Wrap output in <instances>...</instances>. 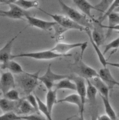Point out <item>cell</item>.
<instances>
[{"label": "cell", "mask_w": 119, "mask_h": 120, "mask_svg": "<svg viewBox=\"0 0 119 120\" xmlns=\"http://www.w3.org/2000/svg\"><path fill=\"white\" fill-rule=\"evenodd\" d=\"M87 46V43L85 42V44L81 47V54L79 58L76 60L74 64H71V70L75 73L76 75L81 76L85 79H91L99 75L98 72L96 70L91 68L85 62H83V53L85 51Z\"/></svg>", "instance_id": "cell-1"}, {"label": "cell", "mask_w": 119, "mask_h": 120, "mask_svg": "<svg viewBox=\"0 0 119 120\" xmlns=\"http://www.w3.org/2000/svg\"><path fill=\"white\" fill-rule=\"evenodd\" d=\"M60 6V8L63 10L64 13L66 14V15L71 19L72 21L78 23L79 25L85 27V28H88L91 30L93 29V21L89 19L88 18L84 15L79 13L78 11L76 10L75 9L69 7L68 5L65 4L63 0H57Z\"/></svg>", "instance_id": "cell-2"}, {"label": "cell", "mask_w": 119, "mask_h": 120, "mask_svg": "<svg viewBox=\"0 0 119 120\" xmlns=\"http://www.w3.org/2000/svg\"><path fill=\"white\" fill-rule=\"evenodd\" d=\"M39 72L38 71L35 73H28L24 72V73L19 74L20 75L18 77L17 81L26 96L32 94L35 87L38 85L39 81L38 78L39 76Z\"/></svg>", "instance_id": "cell-3"}, {"label": "cell", "mask_w": 119, "mask_h": 120, "mask_svg": "<svg viewBox=\"0 0 119 120\" xmlns=\"http://www.w3.org/2000/svg\"><path fill=\"white\" fill-rule=\"evenodd\" d=\"M65 56H71V54H60L55 52H53L51 50L43 51H37V52H30V53H20L17 55H12L11 59H13L19 57H28L31 59H35L39 60H49L60 57Z\"/></svg>", "instance_id": "cell-4"}, {"label": "cell", "mask_w": 119, "mask_h": 120, "mask_svg": "<svg viewBox=\"0 0 119 120\" xmlns=\"http://www.w3.org/2000/svg\"><path fill=\"white\" fill-rule=\"evenodd\" d=\"M41 11L44 12L47 15H49L50 17H52L54 21H55L57 24L65 29V30L68 29H76V30H79V31H85L86 28L83 27L80 25H79L78 23H76L74 21H72L68 16L63 15H57V14H51L49 13H47L45 10L40 9Z\"/></svg>", "instance_id": "cell-5"}, {"label": "cell", "mask_w": 119, "mask_h": 120, "mask_svg": "<svg viewBox=\"0 0 119 120\" xmlns=\"http://www.w3.org/2000/svg\"><path fill=\"white\" fill-rule=\"evenodd\" d=\"M68 77V75H60V74H56L55 73H53L51 68V64H49L45 74H44L41 76H38V79L39 81L44 83L45 86L46 87L47 90H49L53 88V86H54L56 81L66 79Z\"/></svg>", "instance_id": "cell-6"}, {"label": "cell", "mask_w": 119, "mask_h": 120, "mask_svg": "<svg viewBox=\"0 0 119 120\" xmlns=\"http://www.w3.org/2000/svg\"><path fill=\"white\" fill-rule=\"evenodd\" d=\"M10 10L7 11H4L0 9V16L7 17L12 19L21 20L27 15H29V13L27 10H23L20 7L15 4H9Z\"/></svg>", "instance_id": "cell-7"}, {"label": "cell", "mask_w": 119, "mask_h": 120, "mask_svg": "<svg viewBox=\"0 0 119 120\" xmlns=\"http://www.w3.org/2000/svg\"><path fill=\"white\" fill-rule=\"evenodd\" d=\"M68 79L72 81L76 85V91L81 98L82 105L85 106L86 103V81L84 78L79 75H71Z\"/></svg>", "instance_id": "cell-8"}, {"label": "cell", "mask_w": 119, "mask_h": 120, "mask_svg": "<svg viewBox=\"0 0 119 120\" xmlns=\"http://www.w3.org/2000/svg\"><path fill=\"white\" fill-rule=\"evenodd\" d=\"M25 18L27 20L28 24L30 26L36 27L42 30H49L52 27H55L56 25H57V23L55 21H44L42 19H38L36 17L31 16L30 15H27Z\"/></svg>", "instance_id": "cell-9"}, {"label": "cell", "mask_w": 119, "mask_h": 120, "mask_svg": "<svg viewBox=\"0 0 119 120\" xmlns=\"http://www.w3.org/2000/svg\"><path fill=\"white\" fill-rule=\"evenodd\" d=\"M0 85H1L2 94L12 89H15L16 82L13 73L10 71L3 73L0 76Z\"/></svg>", "instance_id": "cell-10"}, {"label": "cell", "mask_w": 119, "mask_h": 120, "mask_svg": "<svg viewBox=\"0 0 119 120\" xmlns=\"http://www.w3.org/2000/svg\"><path fill=\"white\" fill-rule=\"evenodd\" d=\"M74 4L78 8L84 15H85L89 19H91L93 23H99L97 19H95L93 15L91 14L92 10H96V8L95 6L92 5L90 2H87V0H72Z\"/></svg>", "instance_id": "cell-11"}, {"label": "cell", "mask_w": 119, "mask_h": 120, "mask_svg": "<svg viewBox=\"0 0 119 120\" xmlns=\"http://www.w3.org/2000/svg\"><path fill=\"white\" fill-rule=\"evenodd\" d=\"M98 75L105 84L107 85L110 89H112L115 86H118L119 83L115 79V78L112 76L110 69L106 67L101 68L98 72Z\"/></svg>", "instance_id": "cell-12"}, {"label": "cell", "mask_w": 119, "mask_h": 120, "mask_svg": "<svg viewBox=\"0 0 119 120\" xmlns=\"http://www.w3.org/2000/svg\"><path fill=\"white\" fill-rule=\"evenodd\" d=\"M22 31L23 30L20 31V32L18 33L14 38L10 40L2 49H0V63L1 64L8 62L9 60H11V56L13 55L11 53V50H12V48H13V43L15 40L19 37V34L22 32Z\"/></svg>", "instance_id": "cell-13"}, {"label": "cell", "mask_w": 119, "mask_h": 120, "mask_svg": "<svg viewBox=\"0 0 119 120\" xmlns=\"http://www.w3.org/2000/svg\"><path fill=\"white\" fill-rule=\"evenodd\" d=\"M85 32L86 34H87V36L89 37V39H90V41L93 47V49L95 50V51H96V54L98 56V58H99V60L100 63L102 64V65L103 66V68H106L107 67V65H112V66H115V67L118 68V64H115V63H111V62H109L107 59H106L104 55L102 53V52L100 51L99 49V47L97 46L96 44H95V43L93 42V39H92V36H91V30L90 29L88 28H86L85 29Z\"/></svg>", "instance_id": "cell-14"}, {"label": "cell", "mask_w": 119, "mask_h": 120, "mask_svg": "<svg viewBox=\"0 0 119 120\" xmlns=\"http://www.w3.org/2000/svg\"><path fill=\"white\" fill-rule=\"evenodd\" d=\"M15 111L17 113V114H19V115L22 114V116L31 114V113L38 112L35 111L34 108L25 100L24 98L20 99L19 101H17Z\"/></svg>", "instance_id": "cell-15"}, {"label": "cell", "mask_w": 119, "mask_h": 120, "mask_svg": "<svg viewBox=\"0 0 119 120\" xmlns=\"http://www.w3.org/2000/svg\"><path fill=\"white\" fill-rule=\"evenodd\" d=\"M71 103V104L76 105L77 107H78L79 115H83L85 106L82 105L81 98H80V97L77 93L76 94H69V95L66 96L65 98H63L61 100H57L56 104L57 103Z\"/></svg>", "instance_id": "cell-16"}, {"label": "cell", "mask_w": 119, "mask_h": 120, "mask_svg": "<svg viewBox=\"0 0 119 120\" xmlns=\"http://www.w3.org/2000/svg\"><path fill=\"white\" fill-rule=\"evenodd\" d=\"M84 43H57L53 49H51L52 51L55 52L60 54H67V53L72 50L74 49H77V48H81Z\"/></svg>", "instance_id": "cell-17"}, {"label": "cell", "mask_w": 119, "mask_h": 120, "mask_svg": "<svg viewBox=\"0 0 119 120\" xmlns=\"http://www.w3.org/2000/svg\"><path fill=\"white\" fill-rule=\"evenodd\" d=\"M91 81V83L95 86V88L96 89L97 92H99L101 94V96H103L104 98L106 99L109 100L110 98V88L107 86V85L100 79V78L99 76L94 77L93 79H89Z\"/></svg>", "instance_id": "cell-18"}, {"label": "cell", "mask_w": 119, "mask_h": 120, "mask_svg": "<svg viewBox=\"0 0 119 120\" xmlns=\"http://www.w3.org/2000/svg\"><path fill=\"white\" fill-rule=\"evenodd\" d=\"M93 31H91V36L93 42L97 46L102 45L105 40L104 36L102 30L100 27H102V24L99 23H93Z\"/></svg>", "instance_id": "cell-19"}, {"label": "cell", "mask_w": 119, "mask_h": 120, "mask_svg": "<svg viewBox=\"0 0 119 120\" xmlns=\"http://www.w3.org/2000/svg\"><path fill=\"white\" fill-rule=\"evenodd\" d=\"M0 68H1V69H2V70L8 69L10 70V73H15L17 75L24 73L25 72L23 70L21 66L18 62L14 61L13 59H11V60H9V61L6 62L2 63L1 64H0Z\"/></svg>", "instance_id": "cell-20"}, {"label": "cell", "mask_w": 119, "mask_h": 120, "mask_svg": "<svg viewBox=\"0 0 119 120\" xmlns=\"http://www.w3.org/2000/svg\"><path fill=\"white\" fill-rule=\"evenodd\" d=\"M108 26H106L107 28V38L112 30H118V24H119V15L118 13L112 12L108 16Z\"/></svg>", "instance_id": "cell-21"}, {"label": "cell", "mask_w": 119, "mask_h": 120, "mask_svg": "<svg viewBox=\"0 0 119 120\" xmlns=\"http://www.w3.org/2000/svg\"><path fill=\"white\" fill-rule=\"evenodd\" d=\"M52 89H56L57 91L59 89H70V90H75L76 91V85L68 78H66V79L58 81L57 83L54 84Z\"/></svg>", "instance_id": "cell-22"}, {"label": "cell", "mask_w": 119, "mask_h": 120, "mask_svg": "<svg viewBox=\"0 0 119 120\" xmlns=\"http://www.w3.org/2000/svg\"><path fill=\"white\" fill-rule=\"evenodd\" d=\"M57 102V90L52 89L48 90L46 94V107L49 112L52 113L53 106L56 104Z\"/></svg>", "instance_id": "cell-23"}, {"label": "cell", "mask_w": 119, "mask_h": 120, "mask_svg": "<svg viewBox=\"0 0 119 120\" xmlns=\"http://www.w3.org/2000/svg\"><path fill=\"white\" fill-rule=\"evenodd\" d=\"M16 104L17 101H12L4 98L0 99V109L4 113L15 111Z\"/></svg>", "instance_id": "cell-24"}, {"label": "cell", "mask_w": 119, "mask_h": 120, "mask_svg": "<svg viewBox=\"0 0 119 120\" xmlns=\"http://www.w3.org/2000/svg\"><path fill=\"white\" fill-rule=\"evenodd\" d=\"M40 0H17L14 3L23 10H27L30 8H36L39 6Z\"/></svg>", "instance_id": "cell-25"}, {"label": "cell", "mask_w": 119, "mask_h": 120, "mask_svg": "<svg viewBox=\"0 0 119 120\" xmlns=\"http://www.w3.org/2000/svg\"><path fill=\"white\" fill-rule=\"evenodd\" d=\"M87 82L86 86V99L90 100L92 103H95L96 100V94H97V90L95 88V86L91 83L89 79H85Z\"/></svg>", "instance_id": "cell-26"}, {"label": "cell", "mask_w": 119, "mask_h": 120, "mask_svg": "<svg viewBox=\"0 0 119 120\" xmlns=\"http://www.w3.org/2000/svg\"><path fill=\"white\" fill-rule=\"evenodd\" d=\"M101 98H102V99L103 100L104 106L105 109V112L107 113L106 115H107L111 120H118L116 113L114 111V109H112V107L110 103V100L106 99L105 98L103 97V96H101Z\"/></svg>", "instance_id": "cell-27"}, {"label": "cell", "mask_w": 119, "mask_h": 120, "mask_svg": "<svg viewBox=\"0 0 119 120\" xmlns=\"http://www.w3.org/2000/svg\"><path fill=\"white\" fill-rule=\"evenodd\" d=\"M34 94L35 96V98L37 100L38 102V111L39 112L40 111L41 113H43L44 116L48 119V120H53L52 116V113H50L47 109V107L46 105V104L44 103L43 101H41V100L38 97V95L34 92Z\"/></svg>", "instance_id": "cell-28"}, {"label": "cell", "mask_w": 119, "mask_h": 120, "mask_svg": "<svg viewBox=\"0 0 119 120\" xmlns=\"http://www.w3.org/2000/svg\"><path fill=\"white\" fill-rule=\"evenodd\" d=\"M119 7V0H114L113 1V2H112L111 4H110V7L107 8V10L105 12H104V13L101 16L99 19H97V21H98V22L99 23H101L102 24V23L107 18V16L110 14V13H112V12H114V10L116 9V8H118Z\"/></svg>", "instance_id": "cell-29"}, {"label": "cell", "mask_w": 119, "mask_h": 120, "mask_svg": "<svg viewBox=\"0 0 119 120\" xmlns=\"http://www.w3.org/2000/svg\"><path fill=\"white\" fill-rule=\"evenodd\" d=\"M4 98L12 101H19L20 100L19 93L16 89H12L3 94Z\"/></svg>", "instance_id": "cell-30"}, {"label": "cell", "mask_w": 119, "mask_h": 120, "mask_svg": "<svg viewBox=\"0 0 119 120\" xmlns=\"http://www.w3.org/2000/svg\"><path fill=\"white\" fill-rule=\"evenodd\" d=\"M21 120H48L44 115H41L40 112H35L31 114L25 116H20Z\"/></svg>", "instance_id": "cell-31"}, {"label": "cell", "mask_w": 119, "mask_h": 120, "mask_svg": "<svg viewBox=\"0 0 119 120\" xmlns=\"http://www.w3.org/2000/svg\"><path fill=\"white\" fill-rule=\"evenodd\" d=\"M113 1L114 0H102L99 4L95 6V8H96V10L102 12V13H104L110 6V4L113 2Z\"/></svg>", "instance_id": "cell-32"}, {"label": "cell", "mask_w": 119, "mask_h": 120, "mask_svg": "<svg viewBox=\"0 0 119 120\" xmlns=\"http://www.w3.org/2000/svg\"><path fill=\"white\" fill-rule=\"evenodd\" d=\"M118 48H119V38H117L116 39L111 41L110 43H109L108 44L105 45L104 51L102 53L104 55H105L106 53H107L109 51H110L111 49H118Z\"/></svg>", "instance_id": "cell-33"}, {"label": "cell", "mask_w": 119, "mask_h": 120, "mask_svg": "<svg viewBox=\"0 0 119 120\" xmlns=\"http://www.w3.org/2000/svg\"><path fill=\"white\" fill-rule=\"evenodd\" d=\"M0 120H21V119L19 115L16 114L13 111H10L4 113L0 116Z\"/></svg>", "instance_id": "cell-34"}, {"label": "cell", "mask_w": 119, "mask_h": 120, "mask_svg": "<svg viewBox=\"0 0 119 120\" xmlns=\"http://www.w3.org/2000/svg\"><path fill=\"white\" fill-rule=\"evenodd\" d=\"M24 98L28 102V103L34 108V109H35V111L39 112V111H38V102H37L36 98H35V94H28V95L26 96Z\"/></svg>", "instance_id": "cell-35"}, {"label": "cell", "mask_w": 119, "mask_h": 120, "mask_svg": "<svg viewBox=\"0 0 119 120\" xmlns=\"http://www.w3.org/2000/svg\"><path fill=\"white\" fill-rule=\"evenodd\" d=\"M66 120H85V119L84 118V115H80L79 116H74L69 117L66 119Z\"/></svg>", "instance_id": "cell-36"}, {"label": "cell", "mask_w": 119, "mask_h": 120, "mask_svg": "<svg viewBox=\"0 0 119 120\" xmlns=\"http://www.w3.org/2000/svg\"><path fill=\"white\" fill-rule=\"evenodd\" d=\"M97 120H111V119H110V117L107 115L104 114V115L98 116H97Z\"/></svg>", "instance_id": "cell-37"}, {"label": "cell", "mask_w": 119, "mask_h": 120, "mask_svg": "<svg viewBox=\"0 0 119 120\" xmlns=\"http://www.w3.org/2000/svg\"><path fill=\"white\" fill-rule=\"evenodd\" d=\"M17 0H0V3H3V4H14Z\"/></svg>", "instance_id": "cell-38"}, {"label": "cell", "mask_w": 119, "mask_h": 120, "mask_svg": "<svg viewBox=\"0 0 119 120\" xmlns=\"http://www.w3.org/2000/svg\"><path fill=\"white\" fill-rule=\"evenodd\" d=\"M97 116H98L97 112H96V113H94V114L92 115V119L91 120H97Z\"/></svg>", "instance_id": "cell-39"}, {"label": "cell", "mask_w": 119, "mask_h": 120, "mask_svg": "<svg viewBox=\"0 0 119 120\" xmlns=\"http://www.w3.org/2000/svg\"><path fill=\"white\" fill-rule=\"evenodd\" d=\"M2 94V92H0V96H1Z\"/></svg>", "instance_id": "cell-40"}, {"label": "cell", "mask_w": 119, "mask_h": 120, "mask_svg": "<svg viewBox=\"0 0 119 120\" xmlns=\"http://www.w3.org/2000/svg\"><path fill=\"white\" fill-rule=\"evenodd\" d=\"M0 70H1V68H0Z\"/></svg>", "instance_id": "cell-41"}]
</instances>
